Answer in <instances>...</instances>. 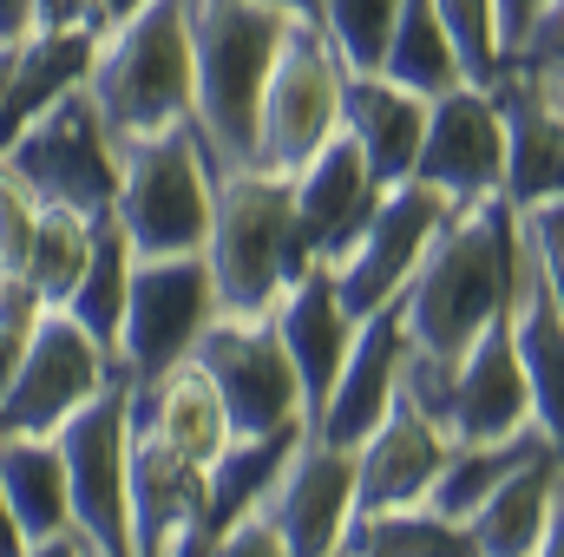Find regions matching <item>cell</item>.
Instances as JSON below:
<instances>
[{
  "mask_svg": "<svg viewBox=\"0 0 564 557\" xmlns=\"http://www.w3.org/2000/svg\"><path fill=\"white\" fill-rule=\"evenodd\" d=\"M414 177L440 190L453 210L506 197V119L492 106V86H453L426 112V139L414 157Z\"/></svg>",
  "mask_w": 564,
  "mask_h": 557,
  "instance_id": "obj_15",
  "label": "cell"
},
{
  "mask_svg": "<svg viewBox=\"0 0 564 557\" xmlns=\"http://www.w3.org/2000/svg\"><path fill=\"white\" fill-rule=\"evenodd\" d=\"M132 243H126V230L112 223V217H99V230H93V256H86V276L79 288L66 295V315L99 341V348H112L119 341V321H126V295H132Z\"/></svg>",
  "mask_w": 564,
  "mask_h": 557,
  "instance_id": "obj_29",
  "label": "cell"
},
{
  "mask_svg": "<svg viewBox=\"0 0 564 557\" xmlns=\"http://www.w3.org/2000/svg\"><path fill=\"white\" fill-rule=\"evenodd\" d=\"M0 46H7V40H0Z\"/></svg>",
  "mask_w": 564,
  "mask_h": 557,
  "instance_id": "obj_50",
  "label": "cell"
},
{
  "mask_svg": "<svg viewBox=\"0 0 564 557\" xmlns=\"http://www.w3.org/2000/svg\"><path fill=\"white\" fill-rule=\"evenodd\" d=\"M426 112L433 99L394 86L388 73H341V132L361 144L375 184H408L414 177V157L426 139Z\"/></svg>",
  "mask_w": 564,
  "mask_h": 557,
  "instance_id": "obj_20",
  "label": "cell"
},
{
  "mask_svg": "<svg viewBox=\"0 0 564 557\" xmlns=\"http://www.w3.org/2000/svg\"><path fill=\"white\" fill-rule=\"evenodd\" d=\"M119 381L112 348H99L66 308H40V321L20 341L13 387L0 401V433H59L86 401H99Z\"/></svg>",
  "mask_w": 564,
  "mask_h": 557,
  "instance_id": "obj_12",
  "label": "cell"
},
{
  "mask_svg": "<svg viewBox=\"0 0 564 557\" xmlns=\"http://www.w3.org/2000/svg\"><path fill=\"white\" fill-rule=\"evenodd\" d=\"M13 46H20V40H7V46H0V99H7V73H13Z\"/></svg>",
  "mask_w": 564,
  "mask_h": 557,
  "instance_id": "obj_48",
  "label": "cell"
},
{
  "mask_svg": "<svg viewBox=\"0 0 564 557\" xmlns=\"http://www.w3.org/2000/svg\"><path fill=\"white\" fill-rule=\"evenodd\" d=\"M394 20H401V0H322L315 33L328 40L341 73H381Z\"/></svg>",
  "mask_w": 564,
  "mask_h": 557,
  "instance_id": "obj_33",
  "label": "cell"
},
{
  "mask_svg": "<svg viewBox=\"0 0 564 557\" xmlns=\"http://www.w3.org/2000/svg\"><path fill=\"white\" fill-rule=\"evenodd\" d=\"M0 492L26 545L73 532V492H66V459L53 433H0Z\"/></svg>",
  "mask_w": 564,
  "mask_h": 557,
  "instance_id": "obj_27",
  "label": "cell"
},
{
  "mask_svg": "<svg viewBox=\"0 0 564 557\" xmlns=\"http://www.w3.org/2000/svg\"><path fill=\"white\" fill-rule=\"evenodd\" d=\"M126 394H132V414H139L171 452H184L191 466H210V459L237 439L224 401H217V387H210V374H204L197 361L171 368L158 387H126Z\"/></svg>",
  "mask_w": 564,
  "mask_h": 557,
  "instance_id": "obj_25",
  "label": "cell"
},
{
  "mask_svg": "<svg viewBox=\"0 0 564 557\" xmlns=\"http://www.w3.org/2000/svg\"><path fill=\"white\" fill-rule=\"evenodd\" d=\"M210 557H289V551H282L276 525L263 512H243V518H230V525L210 532Z\"/></svg>",
  "mask_w": 564,
  "mask_h": 557,
  "instance_id": "obj_38",
  "label": "cell"
},
{
  "mask_svg": "<svg viewBox=\"0 0 564 557\" xmlns=\"http://www.w3.org/2000/svg\"><path fill=\"white\" fill-rule=\"evenodd\" d=\"M191 361L210 374V387H217V401H224L237 439H263V433L308 426L295 361H289V348H282L270 315H230V308H217V321L197 335Z\"/></svg>",
  "mask_w": 564,
  "mask_h": 557,
  "instance_id": "obj_9",
  "label": "cell"
},
{
  "mask_svg": "<svg viewBox=\"0 0 564 557\" xmlns=\"http://www.w3.org/2000/svg\"><path fill=\"white\" fill-rule=\"evenodd\" d=\"M139 7H151V0H99V26H119V20H132Z\"/></svg>",
  "mask_w": 564,
  "mask_h": 557,
  "instance_id": "obj_45",
  "label": "cell"
},
{
  "mask_svg": "<svg viewBox=\"0 0 564 557\" xmlns=\"http://www.w3.org/2000/svg\"><path fill=\"white\" fill-rule=\"evenodd\" d=\"M270 321H276L289 361H295L302 407H308V419H315L322 414V401H328V387H335V374H341V361H348V341H355V315L341 308L335 270L315 263L302 282H289L282 302L270 308Z\"/></svg>",
  "mask_w": 564,
  "mask_h": 557,
  "instance_id": "obj_19",
  "label": "cell"
},
{
  "mask_svg": "<svg viewBox=\"0 0 564 557\" xmlns=\"http://www.w3.org/2000/svg\"><path fill=\"white\" fill-rule=\"evenodd\" d=\"M86 92L106 119L112 144L151 139L191 119V26L184 0H151L132 20L99 33Z\"/></svg>",
  "mask_w": 564,
  "mask_h": 557,
  "instance_id": "obj_4",
  "label": "cell"
},
{
  "mask_svg": "<svg viewBox=\"0 0 564 557\" xmlns=\"http://www.w3.org/2000/svg\"><path fill=\"white\" fill-rule=\"evenodd\" d=\"M99 53V26H73V33H26L13 46V73H7V99H0V144L13 139L33 112H46L59 92L86 86Z\"/></svg>",
  "mask_w": 564,
  "mask_h": 557,
  "instance_id": "obj_26",
  "label": "cell"
},
{
  "mask_svg": "<svg viewBox=\"0 0 564 557\" xmlns=\"http://www.w3.org/2000/svg\"><path fill=\"white\" fill-rule=\"evenodd\" d=\"M26 551V532H20V518L7 512V492H0V557H20Z\"/></svg>",
  "mask_w": 564,
  "mask_h": 557,
  "instance_id": "obj_44",
  "label": "cell"
},
{
  "mask_svg": "<svg viewBox=\"0 0 564 557\" xmlns=\"http://www.w3.org/2000/svg\"><path fill=\"white\" fill-rule=\"evenodd\" d=\"M126 518H132V557H177L197 532H210L204 466L171 452L139 414L126 446Z\"/></svg>",
  "mask_w": 564,
  "mask_h": 557,
  "instance_id": "obj_16",
  "label": "cell"
},
{
  "mask_svg": "<svg viewBox=\"0 0 564 557\" xmlns=\"http://www.w3.org/2000/svg\"><path fill=\"white\" fill-rule=\"evenodd\" d=\"M401 368H408V328H401V308L388 302V308H375V315L355 321L348 361H341V374H335L322 414L308 419V433L355 452L381 419L394 414V401H401Z\"/></svg>",
  "mask_w": 564,
  "mask_h": 557,
  "instance_id": "obj_18",
  "label": "cell"
},
{
  "mask_svg": "<svg viewBox=\"0 0 564 557\" xmlns=\"http://www.w3.org/2000/svg\"><path fill=\"white\" fill-rule=\"evenodd\" d=\"M335 132H341V66H335L328 40L308 20H295L282 33V53L270 66L263 106H257V151H250V164L276 171V177H295Z\"/></svg>",
  "mask_w": 564,
  "mask_h": 557,
  "instance_id": "obj_10",
  "label": "cell"
},
{
  "mask_svg": "<svg viewBox=\"0 0 564 557\" xmlns=\"http://www.w3.org/2000/svg\"><path fill=\"white\" fill-rule=\"evenodd\" d=\"M519 263H525V237H519V210L506 197L453 210L394 302L401 328H408V354L426 368L466 361L479 348V335L512 315Z\"/></svg>",
  "mask_w": 564,
  "mask_h": 557,
  "instance_id": "obj_1",
  "label": "cell"
},
{
  "mask_svg": "<svg viewBox=\"0 0 564 557\" xmlns=\"http://www.w3.org/2000/svg\"><path fill=\"white\" fill-rule=\"evenodd\" d=\"M446 452H453V439L401 394L394 414L355 446V525L414 518L440 479V466H446Z\"/></svg>",
  "mask_w": 564,
  "mask_h": 557,
  "instance_id": "obj_17",
  "label": "cell"
},
{
  "mask_svg": "<svg viewBox=\"0 0 564 557\" xmlns=\"http://www.w3.org/2000/svg\"><path fill=\"white\" fill-rule=\"evenodd\" d=\"M210 321H217V282L204 256H139L126 321L112 341L126 387H158L171 368H184Z\"/></svg>",
  "mask_w": 564,
  "mask_h": 557,
  "instance_id": "obj_8",
  "label": "cell"
},
{
  "mask_svg": "<svg viewBox=\"0 0 564 557\" xmlns=\"http://www.w3.org/2000/svg\"><path fill=\"white\" fill-rule=\"evenodd\" d=\"M381 73L421 99H440L459 86V59H453V40L433 13V0H401V20L388 33V53H381Z\"/></svg>",
  "mask_w": 564,
  "mask_h": 557,
  "instance_id": "obj_30",
  "label": "cell"
},
{
  "mask_svg": "<svg viewBox=\"0 0 564 557\" xmlns=\"http://www.w3.org/2000/svg\"><path fill=\"white\" fill-rule=\"evenodd\" d=\"M341 557H348V551H341Z\"/></svg>",
  "mask_w": 564,
  "mask_h": 557,
  "instance_id": "obj_51",
  "label": "cell"
},
{
  "mask_svg": "<svg viewBox=\"0 0 564 557\" xmlns=\"http://www.w3.org/2000/svg\"><path fill=\"white\" fill-rule=\"evenodd\" d=\"M401 394L421 407L453 446H486V439H512L532 426V387L512 348V315L492 321L479 335V348L453 368H426L408 354L401 368Z\"/></svg>",
  "mask_w": 564,
  "mask_h": 557,
  "instance_id": "obj_7",
  "label": "cell"
},
{
  "mask_svg": "<svg viewBox=\"0 0 564 557\" xmlns=\"http://www.w3.org/2000/svg\"><path fill=\"white\" fill-rule=\"evenodd\" d=\"M558 505H564V479H558Z\"/></svg>",
  "mask_w": 564,
  "mask_h": 557,
  "instance_id": "obj_49",
  "label": "cell"
},
{
  "mask_svg": "<svg viewBox=\"0 0 564 557\" xmlns=\"http://www.w3.org/2000/svg\"><path fill=\"white\" fill-rule=\"evenodd\" d=\"M512 73H525L532 79V92L545 99V106H558L564 112V0H545V13L532 20V33L519 40V53L506 59Z\"/></svg>",
  "mask_w": 564,
  "mask_h": 557,
  "instance_id": "obj_35",
  "label": "cell"
},
{
  "mask_svg": "<svg viewBox=\"0 0 564 557\" xmlns=\"http://www.w3.org/2000/svg\"><path fill=\"white\" fill-rule=\"evenodd\" d=\"M519 237H525V256L545 282V295L558 302L564 315V197H539L519 210Z\"/></svg>",
  "mask_w": 564,
  "mask_h": 557,
  "instance_id": "obj_36",
  "label": "cell"
},
{
  "mask_svg": "<svg viewBox=\"0 0 564 557\" xmlns=\"http://www.w3.org/2000/svg\"><path fill=\"white\" fill-rule=\"evenodd\" d=\"M512 348L532 387V426L545 433V446L564 466V315L545 295V282L532 270V256L519 263V295H512Z\"/></svg>",
  "mask_w": 564,
  "mask_h": 557,
  "instance_id": "obj_23",
  "label": "cell"
},
{
  "mask_svg": "<svg viewBox=\"0 0 564 557\" xmlns=\"http://www.w3.org/2000/svg\"><path fill=\"white\" fill-rule=\"evenodd\" d=\"M446 217H453V204H446L440 190H426L421 177L388 184V190L375 197V210L361 217V230L328 256L335 288H341V308L361 321V315L401 302V288L421 270V256L433 250V237L446 230Z\"/></svg>",
  "mask_w": 564,
  "mask_h": 557,
  "instance_id": "obj_11",
  "label": "cell"
},
{
  "mask_svg": "<svg viewBox=\"0 0 564 557\" xmlns=\"http://www.w3.org/2000/svg\"><path fill=\"white\" fill-rule=\"evenodd\" d=\"M558 452L545 446V452H532L486 505H479V518L466 525V545L473 557H539L545 545V525H552V512H558Z\"/></svg>",
  "mask_w": 564,
  "mask_h": 557,
  "instance_id": "obj_24",
  "label": "cell"
},
{
  "mask_svg": "<svg viewBox=\"0 0 564 557\" xmlns=\"http://www.w3.org/2000/svg\"><path fill=\"white\" fill-rule=\"evenodd\" d=\"M539 557H564V505L552 512V525H545V545H539Z\"/></svg>",
  "mask_w": 564,
  "mask_h": 557,
  "instance_id": "obj_46",
  "label": "cell"
},
{
  "mask_svg": "<svg viewBox=\"0 0 564 557\" xmlns=\"http://www.w3.org/2000/svg\"><path fill=\"white\" fill-rule=\"evenodd\" d=\"M33 223H40V197L0 164V276H20L26 243H33Z\"/></svg>",
  "mask_w": 564,
  "mask_h": 557,
  "instance_id": "obj_37",
  "label": "cell"
},
{
  "mask_svg": "<svg viewBox=\"0 0 564 557\" xmlns=\"http://www.w3.org/2000/svg\"><path fill=\"white\" fill-rule=\"evenodd\" d=\"M20 557H99V551H93L79 532H53V538H33Z\"/></svg>",
  "mask_w": 564,
  "mask_h": 557,
  "instance_id": "obj_41",
  "label": "cell"
},
{
  "mask_svg": "<svg viewBox=\"0 0 564 557\" xmlns=\"http://www.w3.org/2000/svg\"><path fill=\"white\" fill-rule=\"evenodd\" d=\"M210 217H217V171H210L191 119L171 132L119 144L112 223L126 230L132 256H204Z\"/></svg>",
  "mask_w": 564,
  "mask_h": 557,
  "instance_id": "obj_5",
  "label": "cell"
},
{
  "mask_svg": "<svg viewBox=\"0 0 564 557\" xmlns=\"http://www.w3.org/2000/svg\"><path fill=\"white\" fill-rule=\"evenodd\" d=\"M539 13H545V0H499V46H506V59L519 53V40L532 33Z\"/></svg>",
  "mask_w": 564,
  "mask_h": 557,
  "instance_id": "obj_40",
  "label": "cell"
},
{
  "mask_svg": "<svg viewBox=\"0 0 564 557\" xmlns=\"http://www.w3.org/2000/svg\"><path fill=\"white\" fill-rule=\"evenodd\" d=\"M250 512H263L276 525L289 557H341L348 532H355V452L302 433Z\"/></svg>",
  "mask_w": 564,
  "mask_h": 557,
  "instance_id": "obj_14",
  "label": "cell"
},
{
  "mask_svg": "<svg viewBox=\"0 0 564 557\" xmlns=\"http://www.w3.org/2000/svg\"><path fill=\"white\" fill-rule=\"evenodd\" d=\"M446 40H453V59H459V79L466 86H492L506 73V46H499V0H433Z\"/></svg>",
  "mask_w": 564,
  "mask_h": 557,
  "instance_id": "obj_34",
  "label": "cell"
},
{
  "mask_svg": "<svg viewBox=\"0 0 564 557\" xmlns=\"http://www.w3.org/2000/svg\"><path fill=\"white\" fill-rule=\"evenodd\" d=\"M191 26V125L217 177L243 171L257 151V106L295 26L276 0H184Z\"/></svg>",
  "mask_w": 564,
  "mask_h": 557,
  "instance_id": "obj_2",
  "label": "cell"
},
{
  "mask_svg": "<svg viewBox=\"0 0 564 557\" xmlns=\"http://www.w3.org/2000/svg\"><path fill=\"white\" fill-rule=\"evenodd\" d=\"M73 26H99V0H33V33H73Z\"/></svg>",
  "mask_w": 564,
  "mask_h": 557,
  "instance_id": "obj_39",
  "label": "cell"
},
{
  "mask_svg": "<svg viewBox=\"0 0 564 557\" xmlns=\"http://www.w3.org/2000/svg\"><path fill=\"white\" fill-rule=\"evenodd\" d=\"M492 106L506 119V204L525 210L539 197H564V112L512 66L492 79Z\"/></svg>",
  "mask_w": 564,
  "mask_h": 557,
  "instance_id": "obj_22",
  "label": "cell"
},
{
  "mask_svg": "<svg viewBox=\"0 0 564 557\" xmlns=\"http://www.w3.org/2000/svg\"><path fill=\"white\" fill-rule=\"evenodd\" d=\"M93 230H99V217L59 210V204H40V223H33V243H26L20 276H26V288H33L46 308H66V295L79 288L86 256H93Z\"/></svg>",
  "mask_w": 564,
  "mask_h": 557,
  "instance_id": "obj_32",
  "label": "cell"
},
{
  "mask_svg": "<svg viewBox=\"0 0 564 557\" xmlns=\"http://www.w3.org/2000/svg\"><path fill=\"white\" fill-rule=\"evenodd\" d=\"M532 452H545V433H539V426H525V433H512V439H486V446H453L421 512L440 518V525H453V532H466V525L479 518V505H486Z\"/></svg>",
  "mask_w": 564,
  "mask_h": 557,
  "instance_id": "obj_28",
  "label": "cell"
},
{
  "mask_svg": "<svg viewBox=\"0 0 564 557\" xmlns=\"http://www.w3.org/2000/svg\"><path fill=\"white\" fill-rule=\"evenodd\" d=\"M276 7L289 20H308V26H315V13H322V0H276Z\"/></svg>",
  "mask_w": 564,
  "mask_h": 557,
  "instance_id": "obj_47",
  "label": "cell"
},
{
  "mask_svg": "<svg viewBox=\"0 0 564 557\" xmlns=\"http://www.w3.org/2000/svg\"><path fill=\"white\" fill-rule=\"evenodd\" d=\"M0 164L40 204L79 210V217H112V197H119V144H112V132H106V119H99V106H93L86 86H73L46 112H33L13 139L0 144Z\"/></svg>",
  "mask_w": 564,
  "mask_h": 557,
  "instance_id": "obj_6",
  "label": "cell"
},
{
  "mask_svg": "<svg viewBox=\"0 0 564 557\" xmlns=\"http://www.w3.org/2000/svg\"><path fill=\"white\" fill-rule=\"evenodd\" d=\"M302 433H308V426H295V433H263V439H230V446L204 466L210 532H217V525H230V518H243V512L270 492V479L282 472V459H289V446H295Z\"/></svg>",
  "mask_w": 564,
  "mask_h": 557,
  "instance_id": "obj_31",
  "label": "cell"
},
{
  "mask_svg": "<svg viewBox=\"0 0 564 557\" xmlns=\"http://www.w3.org/2000/svg\"><path fill=\"white\" fill-rule=\"evenodd\" d=\"M66 492H73V532L99 557H132V518H126V446H132V394L126 374L86 401L59 433Z\"/></svg>",
  "mask_w": 564,
  "mask_h": 557,
  "instance_id": "obj_13",
  "label": "cell"
},
{
  "mask_svg": "<svg viewBox=\"0 0 564 557\" xmlns=\"http://www.w3.org/2000/svg\"><path fill=\"white\" fill-rule=\"evenodd\" d=\"M289 190H295V223H302V237H308V250H315L322 263L361 230V217H368L375 197H381V184H375L361 144L348 139V132H335V139L322 144V151L289 177Z\"/></svg>",
  "mask_w": 564,
  "mask_h": 557,
  "instance_id": "obj_21",
  "label": "cell"
},
{
  "mask_svg": "<svg viewBox=\"0 0 564 557\" xmlns=\"http://www.w3.org/2000/svg\"><path fill=\"white\" fill-rule=\"evenodd\" d=\"M33 33V0H0V40H26Z\"/></svg>",
  "mask_w": 564,
  "mask_h": 557,
  "instance_id": "obj_42",
  "label": "cell"
},
{
  "mask_svg": "<svg viewBox=\"0 0 564 557\" xmlns=\"http://www.w3.org/2000/svg\"><path fill=\"white\" fill-rule=\"evenodd\" d=\"M204 263L217 282V308H230V315H270L282 288L322 263L295 223L289 177L257 171V164L217 177V217H210Z\"/></svg>",
  "mask_w": 564,
  "mask_h": 557,
  "instance_id": "obj_3",
  "label": "cell"
},
{
  "mask_svg": "<svg viewBox=\"0 0 564 557\" xmlns=\"http://www.w3.org/2000/svg\"><path fill=\"white\" fill-rule=\"evenodd\" d=\"M20 341H26V335L0 321V401H7V387H13V368H20Z\"/></svg>",
  "mask_w": 564,
  "mask_h": 557,
  "instance_id": "obj_43",
  "label": "cell"
}]
</instances>
